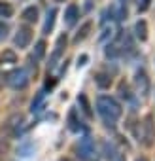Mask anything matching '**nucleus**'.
Wrapping results in <instances>:
<instances>
[{"label":"nucleus","mask_w":155,"mask_h":161,"mask_svg":"<svg viewBox=\"0 0 155 161\" xmlns=\"http://www.w3.org/2000/svg\"><path fill=\"white\" fill-rule=\"evenodd\" d=\"M97 112L99 116L102 118V121L106 125H115V121L121 118L123 114V108L121 104L114 99V97H108V95H100L97 99Z\"/></svg>","instance_id":"nucleus-1"},{"label":"nucleus","mask_w":155,"mask_h":161,"mask_svg":"<svg viewBox=\"0 0 155 161\" xmlns=\"http://www.w3.org/2000/svg\"><path fill=\"white\" fill-rule=\"evenodd\" d=\"M29 82H30V74L27 68H17L8 74V84L13 89H25L29 86Z\"/></svg>","instance_id":"nucleus-2"},{"label":"nucleus","mask_w":155,"mask_h":161,"mask_svg":"<svg viewBox=\"0 0 155 161\" xmlns=\"http://www.w3.org/2000/svg\"><path fill=\"white\" fill-rule=\"evenodd\" d=\"M134 86H136L138 95H142V97H147V95H149L151 82H149V76H147V72H146L144 68L136 70V74H134Z\"/></svg>","instance_id":"nucleus-3"},{"label":"nucleus","mask_w":155,"mask_h":161,"mask_svg":"<svg viewBox=\"0 0 155 161\" xmlns=\"http://www.w3.org/2000/svg\"><path fill=\"white\" fill-rule=\"evenodd\" d=\"M93 153H95V140L91 136L80 138V144H78V155H80V159L87 161Z\"/></svg>","instance_id":"nucleus-4"},{"label":"nucleus","mask_w":155,"mask_h":161,"mask_svg":"<svg viewBox=\"0 0 155 161\" xmlns=\"http://www.w3.org/2000/svg\"><path fill=\"white\" fill-rule=\"evenodd\" d=\"M13 42H15V46H17L19 49L29 47V44L32 42V31H30V27H27V25L19 27V29H17V32H15Z\"/></svg>","instance_id":"nucleus-5"},{"label":"nucleus","mask_w":155,"mask_h":161,"mask_svg":"<svg viewBox=\"0 0 155 161\" xmlns=\"http://www.w3.org/2000/svg\"><path fill=\"white\" fill-rule=\"evenodd\" d=\"M23 127H25V118H23L21 114H13V116L8 119V123H6V131H8L12 136H19L21 131H23Z\"/></svg>","instance_id":"nucleus-6"},{"label":"nucleus","mask_w":155,"mask_h":161,"mask_svg":"<svg viewBox=\"0 0 155 161\" xmlns=\"http://www.w3.org/2000/svg\"><path fill=\"white\" fill-rule=\"evenodd\" d=\"M144 144L146 146H153L155 144V123H153V116L151 114H147L146 118H144Z\"/></svg>","instance_id":"nucleus-7"},{"label":"nucleus","mask_w":155,"mask_h":161,"mask_svg":"<svg viewBox=\"0 0 155 161\" xmlns=\"http://www.w3.org/2000/svg\"><path fill=\"white\" fill-rule=\"evenodd\" d=\"M102 152H104V157H106L108 161H125L123 153H121L112 142H104V144H102Z\"/></svg>","instance_id":"nucleus-8"},{"label":"nucleus","mask_w":155,"mask_h":161,"mask_svg":"<svg viewBox=\"0 0 155 161\" xmlns=\"http://www.w3.org/2000/svg\"><path fill=\"white\" fill-rule=\"evenodd\" d=\"M78 19H80V8H78L76 4H70L64 10V23H66V27H74L78 23Z\"/></svg>","instance_id":"nucleus-9"},{"label":"nucleus","mask_w":155,"mask_h":161,"mask_svg":"<svg viewBox=\"0 0 155 161\" xmlns=\"http://www.w3.org/2000/svg\"><path fill=\"white\" fill-rule=\"evenodd\" d=\"M66 121H68V129H70V131H74V133H78L80 129H83L82 119H78V112H76V110H70V112H68Z\"/></svg>","instance_id":"nucleus-10"},{"label":"nucleus","mask_w":155,"mask_h":161,"mask_svg":"<svg viewBox=\"0 0 155 161\" xmlns=\"http://www.w3.org/2000/svg\"><path fill=\"white\" fill-rule=\"evenodd\" d=\"M134 36L140 42H146L147 40V23L144 19H138L136 21V25H134Z\"/></svg>","instance_id":"nucleus-11"},{"label":"nucleus","mask_w":155,"mask_h":161,"mask_svg":"<svg viewBox=\"0 0 155 161\" xmlns=\"http://www.w3.org/2000/svg\"><path fill=\"white\" fill-rule=\"evenodd\" d=\"M91 29H93V23L91 21H87V23H83L82 25V29L78 31V34L74 36V44H80V42H83L87 36H89V32H91Z\"/></svg>","instance_id":"nucleus-12"},{"label":"nucleus","mask_w":155,"mask_h":161,"mask_svg":"<svg viewBox=\"0 0 155 161\" xmlns=\"http://www.w3.org/2000/svg\"><path fill=\"white\" fill-rule=\"evenodd\" d=\"M38 15H40V12H38L36 6H29V8H25L23 14H21V17H23L27 23H36V21H38Z\"/></svg>","instance_id":"nucleus-13"},{"label":"nucleus","mask_w":155,"mask_h":161,"mask_svg":"<svg viewBox=\"0 0 155 161\" xmlns=\"http://www.w3.org/2000/svg\"><path fill=\"white\" fill-rule=\"evenodd\" d=\"M95 84H97L100 89H106V87L112 86V78H110V74H106V72H97V74H95Z\"/></svg>","instance_id":"nucleus-14"},{"label":"nucleus","mask_w":155,"mask_h":161,"mask_svg":"<svg viewBox=\"0 0 155 161\" xmlns=\"http://www.w3.org/2000/svg\"><path fill=\"white\" fill-rule=\"evenodd\" d=\"M55 15H57V10L51 8V10L47 12V19H45V25H44V34H49V32H51V29H53V25H55Z\"/></svg>","instance_id":"nucleus-15"},{"label":"nucleus","mask_w":155,"mask_h":161,"mask_svg":"<svg viewBox=\"0 0 155 161\" xmlns=\"http://www.w3.org/2000/svg\"><path fill=\"white\" fill-rule=\"evenodd\" d=\"M64 46H66V34H61V36H59V40H57V49H55V53H53V63H51V66H53V64H55V61L62 55Z\"/></svg>","instance_id":"nucleus-16"},{"label":"nucleus","mask_w":155,"mask_h":161,"mask_svg":"<svg viewBox=\"0 0 155 161\" xmlns=\"http://www.w3.org/2000/svg\"><path fill=\"white\" fill-rule=\"evenodd\" d=\"M78 103H80L82 104V110L85 112V116L87 118H93V110H91V104H89V101H87V95H80V97H78Z\"/></svg>","instance_id":"nucleus-17"},{"label":"nucleus","mask_w":155,"mask_h":161,"mask_svg":"<svg viewBox=\"0 0 155 161\" xmlns=\"http://www.w3.org/2000/svg\"><path fill=\"white\" fill-rule=\"evenodd\" d=\"M44 55H45V42H44V40H40V42L34 46V53H32V59L40 61V59H44Z\"/></svg>","instance_id":"nucleus-18"},{"label":"nucleus","mask_w":155,"mask_h":161,"mask_svg":"<svg viewBox=\"0 0 155 161\" xmlns=\"http://www.w3.org/2000/svg\"><path fill=\"white\" fill-rule=\"evenodd\" d=\"M13 15V6L10 2H0V17H12Z\"/></svg>","instance_id":"nucleus-19"},{"label":"nucleus","mask_w":155,"mask_h":161,"mask_svg":"<svg viewBox=\"0 0 155 161\" xmlns=\"http://www.w3.org/2000/svg\"><path fill=\"white\" fill-rule=\"evenodd\" d=\"M8 150H10V142H8V138H6L4 135H0V159H4V157H6Z\"/></svg>","instance_id":"nucleus-20"},{"label":"nucleus","mask_w":155,"mask_h":161,"mask_svg":"<svg viewBox=\"0 0 155 161\" xmlns=\"http://www.w3.org/2000/svg\"><path fill=\"white\" fill-rule=\"evenodd\" d=\"M2 61L4 63H17V55H15V51L13 49H6L4 53H2Z\"/></svg>","instance_id":"nucleus-21"},{"label":"nucleus","mask_w":155,"mask_h":161,"mask_svg":"<svg viewBox=\"0 0 155 161\" xmlns=\"http://www.w3.org/2000/svg\"><path fill=\"white\" fill-rule=\"evenodd\" d=\"M44 95H45V91H40V93H38V97L32 101V108H30L32 112H34V110H38V106H40V104H42V101H44Z\"/></svg>","instance_id":"nucleus-22"},{"label":"nucleus","mask_w":155,"mask_h":161,"mask_svg":"<svg viewBox=\"0 0 155 161\" xmlns=\"http://www.w3.org/2000/svg\"><path fill=\"white\" fill-rule=\"evenodd\" d=\"M149 4H151V0H138V12L144 14L149 10Z\"/></svg>","instance_id":"nucleus-23"},{"label":"nucleus","mask_w":155,"mask_h":161,"mask_svg":"<svg viewBox=\"0 0 155 161\" xmlns=\"http://www.w3.org/2000/svg\"><path fill=\"white\" fill-rule=\"evenodd\" d=\"M6 36H8V25L4 21H0V42L6 40Z\"/></svg>","instance_id":"nucleus-24"},{"label":"nucleus","mask_w":155,"mask_h":161,"mask_svg":"<svg viewBox=\"0 0 155 161\" xmlns=\"http://www.w3.org/2000/svg\"><path fill=\"white\" fill-rule=\"evenodd\" d=\"M119 93H121V97H125V99H131V95H129V89H127V86H125V84H121V86H119Z\"/></svg>","instance_id":"nucleus-25"},{"label":"nucleus","mask_w":155,"mask_h":161,"mask_svg":"<svg viewBox=\"0 0 155 161\" xmlns=\"http://www.w3.org/2000/svg\"><path fill=\"white\" fill-rule=\"evenodd\" d=\"M2 84H4V78H2V74H0V87H2Z\"/></svg>","instance_id":"nucleus-26"},{"label":"nucleus","mask_w":155,"mask_h":161,"mask_svg":"<svg viewBox=\"0 0 155 161\" xmlns=\"http://www.w3.org/2000/svg\"><path fill=\"white\" fill-rule=\"evenodd\" d=\"M136 161H147V159H146V157H138Z\"/></svg>","instance_id":"nucleus-27"},{"label":"nucleus","mask_w":155,"mask_h":161,"mask_svg":"<svg viewBox=\"0 0 155 161\" xmlns=\"http://www.w3.org/2000/svg\"><path fill=\"white\" fill-rule=\"evenodd\" d=\"M61 161H70V159H66V157H64V159H61Z\"/></svg>","instance_id":"nucleus-28"},{"label":"nucleus","mask_w":155,"mask_h":161,"mask_svg":"<svg viewBox=\"0 0 155 161\" xmlns=\"http://www.w3.org/2000/svg\"><path fill=\"white\" fill-rule=\"evenodd\" d=\"M55 2H62V0H55Z\"/></svg>","instance_id":"nucleus-29"}]
</instances>
